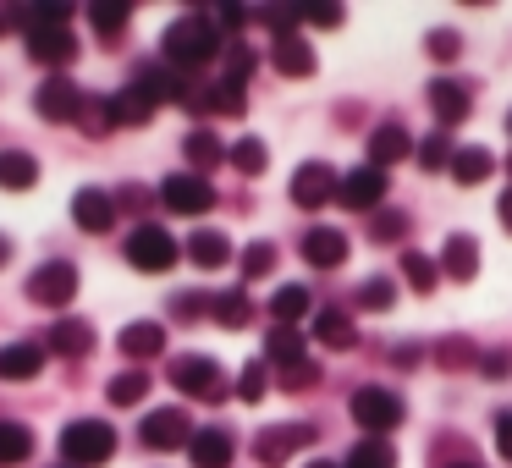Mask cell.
Masks as SVG:
<instances>
[{
    "mask_svg": "<svg viewBox=\"0 0 512 468\" xmlns=\"http://www.w3.org/2000/svg\"><path fill=\"white\" fill-rule=\"evenodd\" d=\"M441 270H446L452 281H474V276H479V243H474V237H463V232H457V237H446Z\"/></svg>",
    "mask_w": 512,
    "mask_h": 468,
    "instance_id": "603a6c76",
    "label": "cell"
},
{
    "mask_svg": "<svg viewBox=\"0 0 512 468\" xmlns=\"http://www.w3.org/2000/svg\"><path fill=\"white\" fill-rule=\"evenodd\" d=\"M171 386H177L182 397H199V402H221V397H226L221 364H215V358H204V353L171 358Z\"/></svg>",
    "mask_w": 512,
    "mask_h": 468,
    "instance_id": "3957f363",
    "label": "cell"
},
{
    "mask_svg": "<svg viewBox=\"0 0 512 468\" xmlns=\"http://www.w3.org/2000/svg\"><path fill=\"white\" fill-rule=\"evenodd\" d=\"M402 276H408L413 292H435V281H441V265H435V259H424L419 248H408V254H402Z\"/></svg>",
    "mask_w": 512,
    "mask_h": 468,
    "instance_id": "8d00e7d4",
    "label": "cell"
},
{
    "mask_svg": "<svg viewBox=\"0 0 512 468\" xmlns=\"http://www.w3.org/2000/svg\"><path fill=\"white\" fill-rule=\"evenodd\" d=\"M182 248H188V259H193L199 270H221L226 259H232V243H226V232H193Z\"/></svg>",
    "mask_w": 512,
    "mask_h": 468,
    "instance_id": "484cf974",
    "label": "cell"
},
{
    "mask_svg": "<svg viewBox=\"0 0 512 468\" xmlns=\"http://www.w3.org/2000/svg\"><path fill=\"white\" fill-rule=\"evenodd\" d=\"M298 23H320V28H342V6H331V0H309V6H298Z\"/></svg>",
    "mask_w": 512,
    "mask_h": 468,
    "instance_id": "bcb514c9",
    "label": "cell"
},
{
    "mask_svg": "<svg viewBox=\"0 0 512 468\" xmlns=\"http://www.w3.org/2000/svg\"><path fill=\"white\" fill-rule=\"evenodd\" d=\"M226 160H232L243 177H259V171H265V144H259V138H237V144L226 149Z\"/></svg>",
    "mask_w": 512,
    "mask_h": 468,
    "instance_id": "f35d334b",
    "label": "cell"
},
{
    "mask_svg": "<svg viewBox=\"0 0 512 468\" xmlns=\"http://www.w3.org/2000/svg\"><path fill=\"white\" fill-rule=\"evenodd\" d=\"M430 105H435V116H441V127L468 122V89L457 78H435L430 83Z\"/></svg>",
    "mask_w": 512,
    "mask_h": 468,
    "instance_id": "ffe728a7",
    "label": "cell"
},
{
    "mask_svg": "<svg viewBox=\"0 0 512 468\" xmlns=\"http://www.w3.org/2000/svg\"><path fill=\"white\" fill-rule=\"evenodd\" d=\"M309 309H314V298H309V287H298V281H292V287H281L276 298H270V314H276V325H298Z\"/></svg>",
    "mask_w": 512,
    "mask_h": 468,
    "instance_id": "d6a6232c",
    "label": "cell"
},
{
    "mask_svg": "<svg viewBox=\"0 0 512 468\" xmlns=\"http://www.w3.org/2000/svg\"><path fill=\"white\" fill-rule=\"evenodd\" d=\"M419 166L424 171H441V166H452V149H446V133H430L419 144Z\"/></svg>",
    "mask_w": 512,
    "mask_h": 468,
    "instance_id": "f6af8a7d",
    "label": "cell"
},
{
    "mask_svg": "<svg viewBox=\"0 0 512 468\" xmlns=\"http://www.w3.org/2000/svg\"><path fill=\"white\" fill-rule=\"evenodd\" d=\"M496 452L512 463V413H496Z\"/></svg>",
    "mask_w": 512,
    "mask_h": 468,
    "instance_id": "f5cc1de1",
    "label": "cell"
},
{
    "mask_svg": "<svg viewBox=\"0 0 512 468\" xmlns=\"http://www.w3.org/2000/svg\"><path fill=\"white\" fill-rule=\"evenodd\" d=\"M507 133H512V116H507Z\"/></svg>",
    "mask_w": 512,
    "mask_h": 468,
    "instance_id": "94428289",
    "label": "cell"
},
{
    "mask_svg": "<svg viewBox=\"0 0 512 468\" xmlns=\"http://www.w3.org/2000/svg\"><path fill=\"white\" fill-rule=\"evenodd\" d=\"M336 188H342V177H336L325 160H309V166L292 171V204H298V210H320V204H331Z\"/></svg>",
    "mask_w": 512,
    "mask_h": 468,
    "instance_id": "9c48e42d",
    "label": "cell"
},
{
    "mask_svg": "<svg viewBox=\"0 0 512 468\" xmlns=\"http://www.w3.org/2000/svg\"><path fill=\"white\" fill-rule=\"evenodd\" d=\"M204 309H210L204 292H177V298H171V314H177V320H199Z\"/></svg>",
    "mask_w": 512,
    "mask_h": 468,
    "instance_id": "f907efd6",
    "label": "cell"
},
{
    "mask_svg": "<svg viewBox=\"0 0 512 468\" xmlns=\"http://www.w3.org/2000/svg\"><path fill=\"white\" fill-rule=\"evenodd\" d=\"M314 336H320L325 347H336V353H347V347L358 342L353 320H347L342 309H320V314H314Z\"/></svg>",
    "mask_w": 512,
    "mask_h": 468,
    "instance_id": "f546056e",
    "label": "cell"
},
{
    "mask_svg": "<svg viewBox=\"0 0 512 468\" xmlns=\"http://www.w3.org/2000/svg\"><path fill=\"white\" fill-rule=\"evenodd\" d=\"M34 182H39V160L28 149H0V188L28 193Z\"/></svg>",
    "mask_w": 512,
    "mask_h": 468,
    "instance_id": "7402d4cb",
    "label": "cell"
},
{
    "mask_svg": "<svg viewBox=\"0 0 512 468\" xmlns=\"http://www.w3.org/2000/svg\"><path fill=\"white\" fill-rule=\"evenodd\" d=\"M314 441V424H270V430H259V441H254V457L265 468H281L298 446H309Z\"/></svg>",
    "mask_w": 512,
    "mask_h": 468,
    "instance_id": "8fae6325",
    "label": "cell"
},
{
    "mask_svg": "<svg viewBox=\"0 0 512 468\" xmlns=\"http://www.w3.org/2000/svg\"><path fill=\"white\" fill-rule=\"evenodd\" d=\"M314 380H320V364H314V358H303V364L281 369V386H287V391H309Z\"/></svg>",
    "mask_w": 512,
    "mask_h": 468,
    "instance_id": "7dc6e473",
    "label": "cell"
},
{
    "mask_svg": "<svg viewBox=\"0 0 512 468\" xmlns=\"http://www.w3.org/2000/svg\"><path fill=\"white\" fill-rule=\"evenodd\" d=\"M369 237H375V243H402V237H408V215H402V210H380L375 221H369Z\"/></svg>",
    "mask_w": 512,
    "mask_h": 468,
    "instance_id": "b9f144b4",
    "label": "cell"
},
{
    "mask_svg": "<svg viewBox=\"0 0 512 468\" xmlns=\"http://www.w3.org/2000/svg\"><path fill=\"white\" fill-rule=\"evenodd\" d=\"M45 342H6L0 347V380H34L45 369Z\"/></svg>",
    "mask_w": 512,
    "mask_h": 468,
    "instance_id": "9a60e30c",
    "label": "cell"
},
{
    "mask_svg": "<svg viewBox=\"0 0 512 468\" xmlns=\"http://www.w3.org/2000/svg\"><path fill=\"white\" fill-rule=\"evenodd\" d=\"M133 89L144 94L149 105H166V100H182V94H188V78H182V72H171V67H138Z\"/></svg>",
    "mask_w": 512,
    "mask_h": 468,
    "instance_id": "2e32d148",
    "label": "cell"
},
{
    "mask_svg": "<svg viewBox=\"0 0 512 468\" xmlns=\"http://www.w3.org/2000/svg\"><path fill=\"white\" fill-rule=\"evenodd\" d=\"M507 166H512V160H507Z\"/></svg>",
    "mask_w": 512,
    "mask_h": 468,
    "instance_id": "be15d7a7",
    "label": "cell"
},
{
    "mask_svg": "<svg viewBox=\"0 0 512 468\" xmlns=\"http://www.w3.org/2000/svg\"><path fill=\"white\" fill-rule=\"evenodd\" d=\"M221 56V28L210 23V17H177V23L166 28V61H171V72H199V67H210V61Z\"/></svg>",
    "mask_w": 512,
    "mask_h": 468,
    "instance_id": "6da1fadb",
    "label": "cell"
},
{
    "mask_svg": "<svg viewBox=\"0 0 512 468\" xmlns=\"http://www.w3.org/2000/svg\"><path fill=\"white\" fill-rule=\"evenodd\" d=\"M237 397H243V402L265 397V364H243V375H237Z\"/></svg>",
    "mask_w": 512,
    "mask_h": 468,
    "instance_id": "c3c4849f",
    "label": "cell"
},
{
    "mask_svg": "<svg viewBox=\"0 0 512 468\" xmlns=\"http://www.w3.org/2000/svg\"><path fill=\"white\" fill-rule=\"evenodd\" d=\"M210 314H215L221 325H232V331H237V325L254 320V303H248V292H215V298H210Z\"/></svg>",
    "mask_w": 512,
    "mask_h": 468,
    "instance_id": "d590c367",
    "label": "cell"
},
{
    "mask_svg": "<svg viewBox=\"0 0 512 468\" xmlns=\"http://www.w3.org/2000/svg\"><path fill=\"white\" fill-rule=\"evenodd\" d=\"M28 457H34V430L17 419H0V468L28 463Z\"/></svg>",
    "mask_w": 512,
    "mask_h": 468,
    "instance_id": "f1b7e54d",
    "label": "cell"
},
{
    "mask_svg": "<svg viewBox=\"0 0 512 468\" xmlns=\"http://www.w3.org/2000/svg\"><path fill=\"white\" fill-rule=\"evenodd\" d=\"M232 435L226 430H193V441H188V457H193V468H232Z\"/></svg>",
    "mask_w": 512,
    "mask_h": 468,
    "instance_id": "e0dca14e",
    "label": "cell"
},
{
    "mask_svg": "<svg viewBox=\"0 0 512 468\" xmlns=\"http://www.w3.org/2000/svg\"><path fill=\"white\" fill-rule=\"evenodd\" d=\"M441 468H479L474 457H457V463H441Z\"/></svg>",
    "mask_w": 512,
    "mask_h": 468,
    "instance_id": "680465c9",
    "label": "cell"
},
{
    "mask_svg": "<svg viewBox=\"0 0 512 468\" xmlns=\"http://www.w3.org/2000/svg\"><path fill=\"white\" fill-rule=\"evenodd\" d=\"M270 61H276V72H287V78H314V50L303 45L298 34H292V39H276Z\"/></svg>",
    "mask_w": 512,
    "mask_h": 468,
    "instance_id": "83f0119b",
    "label": "cell"
},
{
    "mask_svg": "<svg viewBox=\"0 0 512 468\" xmlns=\"http://www.w3.org/2000/svg\"><path fill=\"white\" fill-rule=\"evenodd\" d=\"M34 111L45 116V122H78V111H83V94H78V83L67 78V72H50L45 83H39V94H34Z\"/></svg>",
    "mask_w": 512,
    "mask_h": 468,
    "instance_id": "ba28073f",
    "label": "cell"
},
{
    "mask_svg": "<svg viewBox=\"0 0 512 468\" xmlns=\"http://www.w3.org/2000/svg\"><path fill=\"white\" fill-rule=\"evenodd\" d=\"M0 23H6V17H0Z\"/></svg>",
    "mask_w": 512,
    "mask_h": 468,
    "instance_id": "6125c7cd",
    "label": "cell"
},
{
    "mask_svg": "<svg viewBox=\"0 0 512 468\" xmlns=\"http://www.w3.org/2000/svg\"><path fill=\"white\" fill-rule=\"evenodd\" d=\"M78 127H83V133H89V138H105V133H111V100H89V94H83V111H78Z\"/></svg>",
    "mask_w": 512,
    "mask_h": 468,
    "instance_id": "ab89813d",
    "label": "cell"
},
{
    "mask_svg": "<svg viewBox=\"0 0 512 468\" xmlns=\"http://www.w3.org/2000/svg\"><path fill=\"white\" fill-rule=\"evenodd\" d=\"M28 298L45 303V309H67V303L78 298V265H67V259H45V265L28 276Z\"/></svg>",
    "mask_w": 512,
    "mask_h": 468,
    "instance_id": "8992f818",
    "label": "cell"
},
{
    "mask_svg": "<svg viewBox=\"0 0 512 468\" xmlns=\"http://www.w3.org/2000/svg\"><path fill=\"white\" fill-rule=\"evenodd\" d=\"M435 358H441L446 369H457V364H474V347H468L463 336H446V342L435 347Z\"/></svg>",
    "mask_w": 512,
    "mask_h": 468,
    "instance_id": "681fc988",
    "label": "cell"
},
{
    "mask_svg": "<svg viewBox=\"0 0 512 468\" xmlns=\"http://www.w3.org/2000/svg\"><path fill=\"white\" fill-rule=\"evenodd\" d=\"M127 17H133V6H127V0H94V6H89V23L100 28V34H122Z\"/></svg>",
    "mask_w": 512,
    "mask_h": 468,
    "instance_id": "74e56055",
    "label": "cell"
},
{
    "mask_svg": "<svg viewBox=\"0 0 512 468\" xmlns=\"http://www.w3.org/2000/svg\"><path fill=\"white\" fill-rule=\"evenodd\" d=\"M386 188H391V177H386V171H375V166H358V171H347V177H342V188H336V199H342L347 210H380V199H386Z\"/></svg>",
    "mask_w": 512,
    "mask_h": 468,
    "instance_id": "4fadbf2b",
    "label": "cell"
},
{
    "mask_svg": "<svg viewBox=\"0 0 512 468\" xmlns=\"http://www.w3.org/2000/svg\"><path fill=\"white\" fill-rule=\"evenodd\" d=\"M391 303H397V287H391L386 276H369L364 287H358V309H375V314H386Z\"/></svg>",
    "mask_w": 512,
    "mask_h": 468,
    "instance_id": "60d3db41",
    "label": "cell"
},
{
    "mask_svg": "<svg viewBox=\"0 0 512 468\" xmlns=\"http://www.w3.org/2000/svg\"><path fill=\"white\" fill-rule=\"evenodd\" d=\"M353 424H364L369 435H380V441H386V435L402 424V397H397V391H386V386L353 391Z\"/></svg>",
    "mask_w": 512,
    "mask_h": 468,
    "instance_id": "5b68a950",
    "label": "cell"
},
{
    "mask_svg": "<svg viewBox=\"0 0 512 468\" xmlns=\"http://www.w3.org/2000/svg\"><path fill=\"white\" fill-rule=\"evenodd\" d=\"M342 468H397V452H391V441H380V435H364V441L347 452Z\"/></svg>",
    "mask_w": 512,
    "mask_h": 468,
    "instance_id": "836d02e7",
    "label": "cell"
},
{
    "mask_svg": "<svg viewBox=\"0 0 512 468\" xmlns=\"http://www.w3.org/2000/svg\"><path fill=\"white\" fill-rule=\"evenodd\" d=\"M138 441H144L149 452H177V446H188L193 441L188 413H182V408H155L144 424H138Z\"/></svg>",
    "mask_w": 512,
    "mask_h": 468,
    "instance_id": "30bf717a",
    "label": "cell"
},
{
    "mask_svg": "<svg viewBox=\"0 0 512 468\" xmlns=\"http://www.w3.org/2000/svg\"><path fill=\"white\" fill-rule=\"evenodd\" d=\"M160 204H166L171 215H204L215 204V188L204 177H193V171H171V177L160 182Z\"/></svg>",
    "mask_w": 512,
    "mask_h": 468,
    "instance_id": "52a82bcc",
    "label": "cell"
},
{
    "mask_svg": "<svg viewBox=\"0 0 512 468\" xmlns=\"http://www.w3.org/2000/svg\"><path fill=\"white\" fill-rule=\"evenodd\" d=\"M45 353H56V358H83V353H94V331H89L83 320H61V325H50Z\"/></svg>",
    "mask_w": 512,
    "mask_h": 468,
    "instance_id": "44dd1931",
    "label": "cell"
},
{
    "mask_svg": "<svg viewBox=\"0 0 512 468\" xmlns=\"http://www.w3.org/2000/svg\"><path fill=\"white\" fill-rule=\"evenodd\" d=\"M182 254V243L166 232V226H138L133 237H127V265L133 270H149V276H160V270H171Z\"/></svg>",
    "mask_w": 512,
    "mask_h": 468,
    "instance_id": "277c9868",
    "label": "cell"
},
{
    "mask_svg": "<svg viewBox=\"0 0 512 468\" xmlns=\"http://www.w3.org/2000/svg\"><path fill=\"white\" fill-rule=\"evenodd\" d=\"M116 452V430L100 419H72L67 430H61V457H67V468H100L111 463Z\"/></svg>",
    "mask_w": 512,
    "mask_h": 468,
    "instance_id": "7a4b0ae2",
    "label": "cell"
},
{
    "mask_svg": "<svg viewBox=\"0 0 512 468\" xmlns=\"http://www.w3.org/2000/svg\"><path fill=\"white\" fill-rule=\"evenodd\" d=\"M496 221H501V226H507V232H512V188L501 193V204H496Z\"/></svg>",
    "mask_w": 512,
    "mask_h": 468,
    "instance_id": "9f6ffc18",
    "label": "cell"
},
{
    "mask_svg": "<svg viewBox=\"0 0 512 468\" xmlns=\"http://www.w3.org/2000/svg\"><path fill=\"white\" fill-rule=\"evenodd\" d=\"M243 6H221V12H215V23H221V28H237V23H243Z\"/></svg>",
    "mask_w": 512,
    "mask_h": 468,
    "instance_id": "11a10c76",
    "label": "cell"
},
{
    "mask_svg": "<svg viewBox=\"0 0 512 468\" xmlns=\"http://www.w3.org/2000/svg\"><path fill=\"white\" fill-rule=\"evenodd\" d=\"M248 72H254V50H248V45H232V50H226V72H221V83L243 89V83H248Z\"/></svg>",
    "mask_w": 512,
    "mask_h": 468,
    "instance_id": "7bdbcfd3",
    "label": "cell"
},
{
    "mask_svg": "<svg viewBox=\"0 0 512 468\" xmlns=\"http://www.w3.org/2000/svg\"><path fill=\"white\" fill-rule=\"evenodd\" d=\"M303 259H309L314 270H336L347 259V237L336 232V226H314V232L303 237Z\"/></svg>",
    "mask_w": 512,
    "mask_h": 468,
    "instance_id": "ac0fdd59",
    "label": "cell"
},
{
    "mask_svg": "<svg viewBox=\"0 0 512 468\" xmlns=\"http://www.w3.org/2000/svg\"><path fill=\"white\" fill-rule=\"evenodd\" d=\"M457 50H463V39H457L452 28H435V34H430V56H435V61H452Z\"/></svg>",
    "mask_w": 512,
    "mask_h": 468,
    "instance_id": "816d5d0a",
    "label": "cell"
},
{
    "mask_svg": "<svg viewBox=\"0 0 512 468\" xmlns=\"http://www.w3.org/2000/svg\"><path fill=\"white\" fill-rule=\"evenodd\" d=\"M479 369H485L490 380H496V375H507V369H512V353H485V358H479Z\"/></svg>",
    "mask_w": 512,
    "mask_h": 468,
    "instance_id": "db71d44e",
    "label": "cell"
},
{
    "mask_svg": "<svg viewBox=\"0 0 512 468\" xmlns=\"http://www.w3.org/2000/svg\"><path fill=\"white\" fill-rule=\"evenodd\" d=\"M28 56H34L39 67L61 72L72 56H78V39H72L61 23H39V28H28Z\"/></svg>",
    "mask_w": 512,
    "mask_h": 468,
    "instance_id": "7c38bea8",
    "label": "cell"
},
{
    "mask_svg": "<svg viewBox=\"0 0 512 468\" xmlns=\"http://www.w3.org/2000/svg\"><path fill=\"white\" fill-rule=\"evenodd\" d=\"M446 171H452L463 188H479V182L496 171V155H490V149H479V144L474 149H452V166H446Z\"/></svg>",
    "mask_w": 512,
    "mask_h": 468,
    "instance_id": "d4e9b609",
    "label": "cell"
},
{
    "mask_svg": "<svg viewBox=\"0 0 512 468\" xmlns=\"http://www.w3.org/2000/svg\"><path fill=\"white\" fill-rule=\"evenodd\" d=\"M6 259H12V243H6V237H0V265H6Z\"/></svg>",
    "mask_w": 512,
    "mask_h": 468,
    "instance_id": "91938a15",
    "label": "cell"
},
{
    "mask_svg": "<svg viewBox=\"0 0 512 468\" xmlns=\"http://www.w3.org/2000/svg\"><path fill=\"white\" fill-rule=\"evenodd\" d=\"M149 116H155V105H149L144 94L133 89V83H127V89L111 100V122H116V127H149Z\"/></svg>",
    "mask_w": 512,
    "mask_h": 468,
    "instance_id": "1f68e13d",
    "label": "cell"
},
{
    "mask_svg": "<svg viewBox=\"0 0 512 468\" xmlns=\"http://www.w3.org/2000/svg\"><path fill=\"white\" fill-rule=\"evenodd\" d=\"M276 270V243H248L243 248V276L254 281V276H270Z\"/></svg>",
    "mask_w": 512,
    "mask_h": 468,
    "instance_id": "ee69618b",
    "label": "cell"
},
{
    "mask_svg": "<svg viewBox=\"0 0 512 468\" xmlns=\"http://www.w3.org/2000/svg\"><path fill=\"white\" fill-rule=\"evenodd\" d=\"M122 353L144 364V358L166 353V331H160L155 320H138V325H127V331H122Z\"/></svg>",
    "mask_w": 512,
    "mask_h": 468,
    "instance_id": "4316f807",
    "label": "cell"
},
{
    "mask_svg": "<svg viewBox=\"0 0 512 468\" xmlns=\"http://www.w3.org/2000/svg\"><path fill=\"white\" fill-rule=\"evenodd\" d=\"M303 468H342V463H331V457H314V463H303Z\"/></svg>",
    "mask_w": 512,
    "mask_h": 468,
    "instance_id": "6f0895ef",
    "label": "cell"
},
{
    "mask_svg": "<svg viewBox=\"0 0 512 468\" xmlns=\"http://www.w3.org/2000/svg\"><path fill=\"white\" fill-rule=\"evenodd\" d=\"M408 155H413V138L402 122H386V127L369 133V160H375V171H386L391 160H408Z\"/></svg>",
    "mask_w": 512,
    "mask_h": 468,
    "instance_id": "d6986e66",
    "label": "cell"
},
{
    "mask_svg": "<svg viewBox=\"0 0 512 468\" xmlns=\"http://www.w3.org/2000/svg\"><path fill=\"white\" fill-rule=\"evenodd\" d=\"M265 353H270V364H281V369H292V364H303V336H298V325H276V331L265 336Z\"/></svg>",
    "mask_w": 512,
    "mask_h": 468,
    "instance_id": "4dcf8cb0",
    "label": "cell"
},
{
    "mask_svg": "<svg viewBox=\"0 0 512 468\" xmlns=\"http://www.w3.org/2000/svg\"><path fill=\"white\" fill-rule=\"evenodd\" d=\"M105 397H111L116 408H138V402L149 397V375H144V369H122V375L105 386Z\"/></svg>",
    "mask_w": 512,
    "mask_h": 468,
    "instance_id": "e575fe53",
    "label": "cell"
},
{
    "mask_svg": "<svg viewBox=\"0 0 512 468\" xmlns=\"http://www.w3.org/2000/svg\"><path fill=\"white\" fill-rule=\"evenodd\" d=\"M72 221L83 226V232H111L116 226V199L105 188H78V199H72Z\"/></svg>",
    "mask_w": 512,
    "mask_h": 468,
    "instance_id": "5bb4252c",
    "label": "cell"
},
{
    "mask_svg": "<svg viewBox=\"0 0 512 468\" xmlns=\"http://www.w3.org/2000/svg\"><path fill=\"white\" fill-rule=\"evenodd\" d=\"M182 155L193 160V177H204L210 166H221V160H226V144L210 133V127H193V133L182 138Z\"/></svg>",
    "mask_w": 512,
    "mask_h": 468,
    "instance_id": "cb8c5ba5",
    "label": "cell"
}]
</instances>
